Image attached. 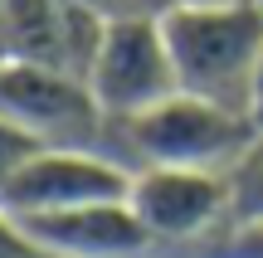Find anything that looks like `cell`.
<instances>
[{
    "instance_id": "6da1fadb",
    "label": "cell",
    "mask_w": 263,
    "mask_h": 258,
    "mask_svg": "<svg viewBox=\"0 0 263 258\" xmlns=\"http://www.w3.org/2000/svg\"><path fill=\"white\" fill-rule=\"evenodd\" d=\"M171 64L180 93L234 107L249 117L254 78L263 64V10L258 0H224V5H185L161 15Z\"/></svg>"
},
{
    "instance_id": "7a4b0ae2",
    "label": "cell",
    "mask_w": 263,
    "mask_h": 258,
    "mask_svg": "<svg viewBox=\"0 0 263 258\" xmlns=\"http://www.w3.org/2000/svg\"><path fill=\"white\" fill-rule=\"evenodd\" d=\"M117 151L132 171L141 166H176V171H219L234 175V166L258 142V127L234 107L205 103L195 93H171L166 103L146 107L141 117L112 127Z\"/></svg>"
},
{
    "instance_id": "3957f363",
    "label": "cell",
    "mask_w": 263,
    "mask_h": 258,
    "mask_svg": "<svg viewBox=\"0 0 263 258\" xmlns=\"http://www.w3.org/2000/svg\"><path fill=\"white\" fill-rule=\"evenodd\" d=\"M88 88H93L98 107L112 127L141 117L146 107L166 103L180 93L176 64H171L166 34H161V15H112L103 29L98 58L88 68Z\"/></svg>"
},
{
    "instance_id": "277c9868",
    "label": "cell",
    "mask_w": 263,
    "mask_h": 258,
    "mask_svg": "<svg viewBox=\"0 0 263 258\" xmlns=\"http://www.w3.org/2000/svg\"><path fill=\"white\" fill-rule=\"evenodd\" d=\"M0 112L25 122L49 146H93V151H117V132L103 117L93 88L73 73L20 58H0ZM122 156V151H117Z\"/></svg>"
},
{
    "instance_id": "5b68a950",
    "label": "cell",
    "mask_w": 263,
    "mask_h": 258,
    "mask_svg": "<svg viewBox=\"0 0 263 258\" xmlns=\"http://www.w3.org/2000/svg\"><path fill=\"white\" fill-rule=\"evenodd\" d=\"M132 166L117 151H93V146H44L15 181L0 190L15 220L29 214H59L83 210V205H112L132 195Z\"/></svg>"
},
{
    "instance_id": "8992f818",
    "label": "cell",
    "mask_w": 263,
    "mask_h": 258,
    "mask_svg": "<svg viewBox=\"0 0 263 258\" xmlns=\"http://www.w3.org/2000/svg\"><path fill=\"white\" fill-rule=\"evenodd\" d=\"M127 205L146 224L156 249H185L210 239L234 220V185L219 171H176V166H141L132 175Z\"/></svg>"
},
{
    "instance_id": "52a82bcc",
    "label": "cell",
    "mask_w": 263,
    "mask_h": 258,
    "mask_svg": "<svg viewBox=\"0 0 263 258\" xmlns=\"http://www.w3.org/2000/svg\"><path fill=\"white\" fill-rule=\"evenodd\" d=\"M20 229L49 258H151L156 253L146 224L137 220V210L127 200L59 210V214H29V220H20Z\"/></svg>"
},
{
    "instance_id": "ba28073f",
    "label": "cell",
    "mask_w": 263,
    "mask_h": 258,
    "mask_svg": "<svg viewBox=\"0 0 263 258\" xmlns=\"http://www.w3.org/2000/svg\"><path fill=\"white\" fill-rule=\"evenodd\" d=\"M44 146H49L44 136H34L25 122H15V117L0 112V190H5V185L15 181V175L25 171L29 161H34Z\"/></svg>"
},
{
    "instance_id": "9c48e42d",
    "label": "cell",
    "mask_w": 263,
    "mask_h": 258,
    "mask_svg": "<svg viewBox=\"0 0 263 258\" xmlns=\"http://www.w3.org/2000/svg\"><path fill=\"white\" fill-rule=\"evenodd\" d=\"M229 185H234V220H263V136L234 166Z\"/></svg>"
},
{
    "instance_id": "30bf717a",
    "label": "cell",
    "mask_w": 263,
    "mask_h": 258,
    "mask_svg": "<svg viewBox=\"0 0 263 258\" xmlns=\"http://www.w3.org/2000/svg\"><path fill=\"white\" fill-rule=\"evenodd\" d=\"M0 258H49L34 249V239H29L25 229H20V220L0 205Z\"/></svg>"
},
{
    "instance_id": "8fae6325",
    "label": "cell",
    "mask_w": 263,
    "mask_h": 258,
    "mask_svg": "<svg viewBox=\"0 0 263 258\" xmlns=\"http://www.w3.org/2000/svg\"><path fill=\"white\" fill-rule=\"evenodd\" d=\"M64 5H73V10H93V15H127L122 0H64Z\"/></svg>"
},
{
    "instance_id": "7c38bea8",
    "label": "cell",
    "mask_w": 263,
    "mask_h": 258,
    "mask_svg": "<svg viewBox=\"0 0 263 258\" xmlns=\"http://www.w3.org/2000/svg\"><path fill=\"white\" fill-rule=\"evenodd\" d=\"M249 122H254L258 136H263V64H258V78H254V97H249Z\"/></svg>"
},
{
    "instance_id": "4fadbf2b",
    "label": "cell",
    "mask_w": 263,
    "mask_h": 258,
    "mask_svg": "<svg viewBox=\"0 0 263 258\" xmlns=\"http://www.w3.org/2000/svg\"><path fill=\"white\" fill-rule=\"evenodd\" d=\"M122 5H127V15H161L166 10L161 0H122Z\"/></svg>"
},
{
    "instance_id": "5bb4252c",
    "label": "cell",
    "mask_w": 263,
    "mask_h": 258,
    "mask_svg": "<svg viewBox=\"0 0 263 258\" xmlns=\"http://www.w3.org/2000/svg\"><path fill=\"white\" fill-rule=\"evenodd\" d=\"M161 5L166 10H185V5H224V0H161ZM166 10H161V15H166Z\"/></svg>"
},
{
    "instance_id": "9a60e30c",
    "label": "cell",
    "mask_w": 263,
    "mask_h": 258,
    "mask_svg": "<svg viewBox=\"0 0 263 258\" xmlns=\"http://www.w3.org/2000/svg\"><path fill=\"white\" fill-rule=\"evenodd\" d=\"M258 10H263V0H258Z\"/></svg>"
}]
</instances>
